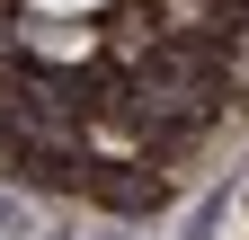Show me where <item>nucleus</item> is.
Listing matches in <instances>:
<instances>
[{
    "mask_svg": "<svg viewBox=\"0 0 249 240\" xmlns=\"http://www.w3.org/2000/svg\"><path fill=\"white\" fill-rule=\"evenodd\" d=\"M27 18H80V9H98V0H18Z\"/></svg>",
    "mask_w": 249,
    "mask_h": 240,
    "instance_id": "1",
    "label": "nucleus"
}]
</instances>
